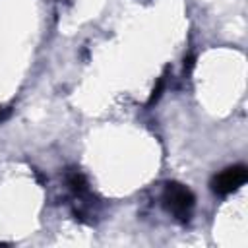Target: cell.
Returning a JSON list of instances; mask_svg holds the SVG:
<instances>
[{"mask_svg": "<svg viewBox=\"0 0 248 248\" xmlns=\"http://www.w3.org/2000/svg\"><path fill=\"white\" fill-rule=\"evenodd\" d=\"M194 62H196L194 54H188V56L184 58V72H190V70L194 68Z\"/></svg>", "mask_w": 248, "mask_h": 248, "instance_id": "obj_6", "label": "cell"}, {"mask_svg": "<svg viewBox=\"0 0 248 248\" xmlns=\"http://www.w3.org/2000/svg\"><path fill=\"white\" fill-rule=\"evenodd\" d=\"M163 203L178 221L186 223V221H190L196 198H194L192 190H188L184 184H180V182H167L165 190H163Z\"/></svg>", "mask_w": 248, "mask_h": 248, "instance_id": "obj_1", "label": "cell"}, {"mask_svg": "<svg viewBox=\"0 0 248 248\" xmlns=\"http://www.w3.org/2000/svg\"><path fill=\"white\" fill-rule=\"evenodd\" d=\"M246 167L244 165H232L225 170H221L219 174L213 176L211 180V190L219 196H229L232 192H236L244 182H246Z\"/></svg>", "mask_w": 248, "mask_h": 248, "instance_id": "obj_2", "label": "cell"}, {"mask_svg": "<svg viewBox=\"0 0 248 248\" xmlns=\"http://www.w3.org/2000/svg\"><path fill=\"white\" fill-rule=\"evenodd\" d=\"M165 83H167V76H161V78L157 79V83H155V87H153V91H151V95H149V99H147V107H151L153 103H157V101H159V97L163 95V89H165Z\"/></svg>", "mask_w": 248, "mask_h": 248, "instance_id": "obj_4", "label": "cell"}, {"mask_svg": "<svg viewBox=\"0 0 248 248\" xmlns=\"http://www.w3.org/2000/svg\"><path fill=\"white\" fill-rule=\"evenodd\" d=\"M12 116V107H0V124Z\"/></svg>", "mask_w": 248, "mask_h": 248, "instance_id": "obj_5", "label": "cell"}, {"mask_svg": "<svg viewBox=\"0 0 248 248\" xmlns=\"http://www.w3.org/2000/svg\"><path fill=\"white\" fill-rule=\"evenodd\" d=\"M66 182H68L70 190H72L74 194H78V196H81V194L87 192V178H85L79 170L70 169V170L66 172Z\"/></svg>", "mask_w": 248, "mask_h": 248, "instance_id": "obj_3", "label": "cell"}]
</instances>
